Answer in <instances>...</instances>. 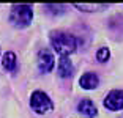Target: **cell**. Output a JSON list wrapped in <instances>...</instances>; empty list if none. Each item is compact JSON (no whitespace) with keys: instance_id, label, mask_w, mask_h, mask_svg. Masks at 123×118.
<instances>
[{"instance_id":"1","label":"cell","mask_w":123,"mask_h":118,"mask_svg":"<svg viewBox=\"0 0 123 118\" xmlns=\"http://www.w3.org/2000/svg\"><path fill=\"white\" fill-rule=\"evenodd\" d=\"M51 44L60 57H68L77 47L76 38L66 32H60V30L51 32Z\"/></svg>"},{"instance_id":"2","label":"cell","mask_w":123,"mask_h":118,"mask_svg":"<svg viewBox=\"0 0 123 118\" xmlns=\"http://www.w3.org/2000/svg\"><path fill=\"white\" fill-rule=\"evenodd\" d=\"M33 19V8L30 5H14L10 13V22L16 27H27Z\"/></svg>"},{"instance_id":"3","label":"cell","mask_w":123,"mask_h":118,"mask_svg":"<svg viewBox=\"0 0 123 118\" xmlns=\"http://www.w3.org/2000/svg\"><path fill=\"white\" fill-rule=\"evenodd\" d=\"M30 107L36 113L43 115V113L51 112L54 106H52V101L49 99V96L46 93H43V91H33L32 98H30Z\"/></svg>"},{"instance_id":"4","label":"cell","mask_w":123,"mask_h":118,"mask_svg":"<svg viewBox=\"0 0 123 118\" xmlns=\"http://www.w3.org/2000/svg\"><path fill=\"white\" fill-rule=\"evenodd\" d=\"M104 107L109 110L123 109V90H112L104 99Z\"/></svg>"},{"instance_id":"5","label":"cell","mask_w":123,"mask_h":118,"mask_svg":"<svg viewBox=\"0 0 123 118\" xmlns=\"http://www.w3.org/2000/svg\"><path fill=\"white\" fill-rule=\"evenodd\" d=\"M54 65H55L54 55H52L47 49L40 50V54H38V68H40V71L44 72V74H47V72L52 71Z\"/></svg>"},{"instance_id":"6","label":"cell","mask_w":123,"mask_h":118,"mask_svg":"<svg viewBox=\"0 0 123 118\" xmlns=\"http://www.w3.org/2000/svg\"><path fill=\"white\" fill-rule=\"evenodd\" d=\"M77 110H79V113H82L84 117L87 118H95L96 117V106L93 104V101L92 99H82L79 104H77Z\"/></svg>"},{"instance_id":"7","label":"cell","mask_w":123,"mask_h":118,"mask_svg":"<svg viewBox=\"0 0 123 118\" xmlns=\"http://www.w3.org/2000/svg\"><path fill=\"white\" fill-rule=\"evenodd\" d=\"M79 83H80V87L85 88V90H93V88H96L98 83H99V77H98L95 72H85V74L79 79Z\"/></svg>"},{"instance_id":"8","label":"cell","mask_w":123,"mask_h":118,"mask_svg":"<svg viewBox=\"0 0 123 118\" xmlns=\"http://www.w3.org/2000/svg\"><path fill=\"white\" fill-rule=\"evenodd\" d=\"M58 74L60 77H71L74 74V66L68 57H60L58 60Z\"/></svg>"},{"instance_id":"9","label":"cell","mask_w":123,"mask_h":118,"mask_svg":"<svg viewBox=\"0 0 123 118\" xmlns=\"http://www.w3.org/2000/svg\"><path fill=\"white\" fill-rule=\"evenodd\" d=\"M3 68L6 71H16L18 68V58H16V54L14 52H6L3 55Z\"/></svg>"},{"instance_id":"10","label":"cell","mask_w":123,"mask_h":118,"mask_svg":"<svg viewBox=\"0 0 123 118\" xmlns=\"http://www.w3.org/2000/svg\"><path fill=\"white\" fill-rule=\"evenodd\" d=\"M74 6L80 11H101V10H106L107 8V3H74Z\"/></svg>"},{"instance_id":"11","label":"cell","mask_w":123,"mask_h":118,"mask_svg":"<svg viewBox=\"0 0 123 118\" xmlns=\"http://www.w3.org/2000/svg\"><path fill=\"white\" fill-rule=\"evenodd\" d=\"M109 57H111V52H109L107 47H99L96 52V60L101 61V63H104V61L109 60Z\"/></svg>"},{"instance_id":"12","label":"cell","mask_w":123,"mask_h":118,"mask_svg":"<svg viewBox=\"0 0 123 118\" xmlns=\"http://www.w3.org/2000/svg\"><path fill=\"white\" fill-rule=\"evenodd\" d=\"M47 10H65V6H62V5H46ZM58 11H54V14H57ZM60 14V13H58Z\"/></svg>"}]
</instances>
